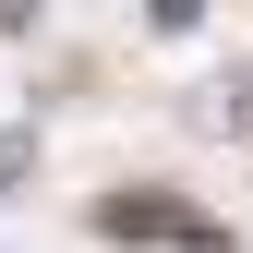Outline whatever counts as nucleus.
I'll use <instances>...</instances> for the list:
<instances>
[{
  "label": "nucleus",
  "instance_id": "obj_1",
  "mask_svg": "<svg viewBox=\"0 0 253 253\" xmlns=\"http://www.w3.org/2000/svg\"><path fill=\"white\" fill-rule=\"evenodd\" d=\"M205 12V0H145V24H193Z\"/></svg>",
  "mask_w": 253,
  "mask_h": 253
},
{
  "label": "nucleus",
  "instance_id": "obj_2",
  "mask_svg": "<svg viewBox=\"0 0 253 253\" xmlns=\"http://www.w3.org/2000/svg\"><path fill=\"white\" fill-rule=\"evenodd\" d=\"M24 157H37V145H24V133H0V181H24Z\"/></svg>",
  "mask_w": 253,
  "mask_h": 253
}]
</instances>
